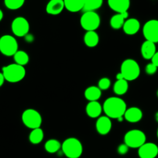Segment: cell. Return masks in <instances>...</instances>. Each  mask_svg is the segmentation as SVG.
Returning a JSON list of instances; mask_svg holds the SVG:
<instances>
[{
  "label": "cell",
  "instance_id": "cell-1",
  "mask_svg": "<svg viewBox=\"0 0 158 158\" xmlns=\"http://www.w3.org/2000/svg\"><path fill=\"white\" fill-rule=\"evenodd\" d=\"M102 109L106 116L118 119L120 117H123L127 108L125 101L122 98L118 97H109L105 101Z\"/></svg>",
  "mask_w": 158,
  "mask_h": 158
},
{
  "label": "cell",
  "instance_id": "cell-2",
  "mask_svg": "<svg viewBox=\"0 0 158 158\" xmlns=\"http://www.w3.org/2000/svg\"><path fill=\"white\" fill-rule=\"evenodd\" d=\"M61 150L68 158H79L83 153V146L78 139L70 137L61 144Z\"/></svg>",
  "mask_w": 158,
  "mask_h": 158
},
{
  "label": "cell",
  "instance_id": "cell-3",
  "mask_svg": "<svg viewBox=\"0 0 158 158\" xmlns=\"http://www.w3.org/2000/svg\"><path fill=\"white\" fill-rule=\"evenodd\" d=\"M2 74L6 81L10 83H16L22 81L26 76V69L24 66L11 64L2 68Z\"/></svg>",
  "mask_w": 158,
  "mask_h": 158
},
{
  "label": "cell",
  "instance_id": "cell-4",
  "mask_svg": "<svg viewBox=\"0 0 158 158\" xmlns=\"http://www.w3.org/2000/svg\"><path fill=\"white\" fill-rule=\"evenodd\" d=\"M120 73L127 81H134L140 74L139 64L133 59H126L121 64Z\"/></svg>",
  "mask_w": 158,
  "mask_h": 158
},
{
  "label": "cell",
  "instance_id": "cell-5",
  "mask_svg": "<svg viewBox=\"0 0 158 158\" xmlns=\"http://www.w3.org/2000/svg\"><path fill=\"white\" fill-rule=\"evenodd\" d=\"M23 123L29 129L40 128L42 124V116L36 109H27L22 114Z\"/></svg>",
  "mask_w": 158,
  "mask_h": 158
},
{
  "label": "cell",
  "instance_id": "cell-6",
  "mask_svg": "<svg viewBox=\"0 0 158 158\" xmlns=\"http://www.w3.org/2000/svg\"><path fill=\"white\" fill-rule=\"evenodd\" d=\"M80 23L86 31H93L99 27L101 19L99 15L95 11L84 12L80 19Z\"/></svg>",
  "mask_w": 158,
  "mask_h": 158
},
{
  "label": "cell",
  "instance_id": "cell-7",
  "mask_svg": "<svg viewBox=\"0 0 158 158\" xmlns=\"http://www.w3.org/2000/svg\"><path fill=\"white\" fill-rule=\"evenodd\" d=\"M18 45L16 38L11 35H3L0 37V52L7 57L13 56L18 51Z\"/></svg>",
  "mask_w": 158,
  "mask_h": 158
},
{
  "label": "cell",
  "instance_id": "cell-8",
  "mask_svg": "<svg viewBox=\"0 0 158 158\" xmlns=\"http://www.w3.org/2000/svg\"><path fill=\"white\" fill-rule=\"evenodd\" d=\"M147 141L145 133L139 130H132L124 136V143L130 148H139Z\"/></svg>",
  "mask_w": 158,
  "mask_h": 158
},
{
  "label": "cell",
  "instance_id": "cell-9",
  "mask_svg": "<svg viewBox=\"0 0 158 158\" xmlns=\"http://www.w3.org/2000/svg\"><path fill=\"white\" fill-rule=\"evenodd\" d=\"M11 29L15 36L23 37L29 33L30 23L26 18L23 16H18L15 18L12 22Z\"/></svg>",
  "mask_w": 158,
  "mask_h": 158
},
{
  "label": "cell",
  "instance_id": "cell-10",
  "mask_svg": "<svg viewBox=\"0 0 158 158\" xmlns=\"http://www.w3.org/2000/svg\"><path fill=\"white\" fill-rule=\"evenodd\" d=\"M143 34L146 40L158 43V20L150 19L144 24L143 27Z\"/></svg>",
  "mask_w": 158,
  "mask_h": 158
},
{
  "label": "cell",
  "instance_id": "cell-11",
  "mask_svg": "<svg viewBox=\"0 0 158 158\" xmlns=\"http://www.w3.org/2000/svg\"><path fill=\"white\" fill-rule=\"evenodd\" d=\"M139 158H156L158 155V147L153 143H147L138 148Z\"/></svg>",
  "mask_w": 158,
  "mask_h": 158
},
{
  "label": "cell",
  "instance_id": "cell-12",
  "mask_svg": "<svg viewBox=\"0 0 158 158\" xmlns=\"http://www.w3.org/2000/svg\"><path fill=\"white\" fill-rule=\"evenodd\" d=\"M112 124L111 118L106 115L98 117L95 123V129L97 132L102 136L107 135L112 130Z\"/></svg>",
  "mask_w": 158,
  "mask_h": 158
},
{
  "label": "cell",
  "instance_id": "cell-13",
  "mask_svg": "<svg viewBox=\"0 0 158 158\" xmlns=\"http://www.w3.org/2000/svg\"><path fill=\"white\" fill-rule=\"evenodd\" d=\"M108 5L115 13H122L128 11L130 6V0H108Z\"/></svg>",
  "mask_w": 158,
  "mask_h": 158
},
{
  "label": "cell",
  "instance_id": "cell-14",
  "mask_svg": "<svg viewBox=\"0 0 158 158\" xmlns=\"http://www.w3.org/2000/svg\"><path fill=\"white\" fill-rule=\"evenodd\" d=\"M123 117L126 120L131 123L139 122L143 118V112L138 107H130L127 109Z\"/></svg>",
  "mask_w": 158,
  "mask_h": 158
},
{
  "label": "cell",
  "instance_id": "cell-15",
  "mask_svg": "<svg viewBox=\"0 0 158 158\" xmlns=\"http://www.w3.org/2000/svg\"><path fill=\"white\" fill-rule=\"evenodd\" d=\"M64 8V0H50L46 6V12L48 14L56 16L61 13Z\"/></svg>",
  "mask_w": 158,
  "mask_h": 158
},
{
  "label": "cell",
  "instance_id": "cell-16",
  "mask_svg": "<svg viewBox=\"0 0 158 158\" xmlns=\"http://www.w3.org/2000/svg\"><path fill=\"white\" fill-rule=\"evenodd\" d=\"M140 29V23L135 18L127 19L123 27L124 33L127 35H134L138 33Z\"/></svg>",
  "mask_w": 158,
  "mask_h": 158
},
{
  "label": "cell",
  "instance_id": "cell-17",
  "mask_svg": "<svg viewBox=\"0 0 158 158\" xmlns=\"http://www.w3.org/2000/svg\"><path fill=\"white\" fill-rule=\"evenodd\" d=\"M102 110V106L98 101L89 102L85 108V112L88 116L92 118H98L101 115Z\"/></svg>",
  "mask_w": 158,
  "mask_h": 158
},
{
  "label": "cell",
  "instance_id": "cell-18",
  "mask_svg": "<svg viewBox=\"0 0 158 158\" xmlns=\"http://www.w3.org/2000/svg\"><path fill=\"white\" fill-rule=\"evenodd\" d=\"M156 52L155 43L149 40H145L141 46V54L146 60H151Z\"/></svg>",
  "mask_w": 158,
  "mask_h": 158
},
{
  "label": "cell",
  "instance_id": "cell-19",
  "mask_svg": "<svg viewBox=\"0 0 158 158\" xmlns=\"http://www.w3.org/2000/svg\"><path fill=\"white\" fill-rule=\"evenodd\" d=\"M129 16L128 12H124L122 13H116L115 15L112 16L110 19V23L111 27L114 30H119V29L123 28L124 25V23L127 20V18Z\"/></svg>",
  "mask_w": 158,
  "mask_h": 158
},
{
  "label": "cell",
  "instance_id": "cell-20",
  "mask_svg": "<svg viewBox=\"0 0 158 158\" xmlns=\"http://www.w3.org/2000/svg\"><path fill=\"white\" fill-rule=\"evenodd\" d=\"M64 6L71 13H77L83 10L85 0H64Z\"/></svg>",
  "mask_w": 158,
  "mask_h": 158
},
{
  "label": "cell",
  "instance_id": "cell-21",
  "mask_svg": "<svg viewBox=\"0 0 158 158\" xmlns=\"http://www.w3.org/2000/svg\"><path fill=\"white\" fill-rule=\"evenodd\" d=\"M99 42V36L98 33L93 31H87L84 36V43L89 48H95L98 44Z\"/></svg>",
  "mask_w": 158,
  "mask_h": 158
},
{
  "label": "cell",
  "instance_id": "cell-22",
  "mask_svg": "<svg viewBox=\"0 0 158 158\" xmlns=\"http://www.w3.org/2000/svg\"><path fill=\"white\" fill-rule=\"evenodd\" d=\"M102 96V90L98 86H90L85 91V97L89 102L98 101Z\"/></svg>",
  "mask_w": 158,
  "mask_h": 158
},
{
  "label": "cell",
  "instance_id": "cell-23",
  "mask_svg": "<svg viewBox=\"0 0 158 158\" xmlns=\"http://www.w3.org/2000/svg\"><path fill=\"white\" fill-rule=\"evenodd\" d=\"M128 81L125 79L117 80L113 85V92L117 95H123L128 91Z\"/></svg>",
  "mask_w": 158,
  "mask_h": 158
},
{
  "label": "cell",
  "instance_id": "cell-24",
  "mask_svg": "<svg viewBox=\"0 0 158 158\" xmlns=\"http://www.w3.org/2000/svg\"><path fill=\"white\" fill-rule=\"evenodd\" d=\"M44 137V133L43 130L40 127L32 130L29 135V140L33 144H39L43 141Z\"/></svg>",
  "mask_w": 158,
  "mask_h": 158
},
{
  "label": "cell",
  "instance_id": "cell-25",
  "mask_svg": "<svg viewBox=\"0 0 158 158\" xmlns=\"http://www.w3.org/2000/svg\"><path fill=\"white\" fill-rule=\"evenodd\" d=\"M44 148L48 153H55L61 149V144L57 139H51L45 143Z\"/></svg>",
  "mask_w": 158,
  "mask_h": 158
},
{
  "label": "cell",
  "instance_id": "cell-26",
  "mask_svg": "<svg viewBox=\"0 0 158 158\" xmlns=\"http://www.w3.org/2000/svg\"><path fill=\"white\" fill-rule=\"evenodd\" d=\"M103 0H85L83 11H95L102 6Z\"/></svg>",
  "mask_w": 158,
  "mask_h": 158
},
{
  "label": "cell",
  "instance_id": "cell-27",
  "mask_svg": "<svg viewBox=\"0 0 158 158\" xmlns=\"http://www.w3.org/2000/svg\"><path fill=\"white\" fill-rule=\"evenodd\" d=\"M13 57H14L15 63L21 66H25L29 63V60H30L28 54L23 51H18L13 55Z\"/></svg>",
  "mask_w": 158,
  "mask_h": 158
},
{
  "label": "cell",
  "instance_id": "cell-28",
  "mask_svg": "<svg viewBox=\"0 0 158 158\" xmlns=\"http://www.w3.org/2000/svg\"><path fill=\"white\" fill-rule=\"evenodd\" d=\"M4 3L6 8L11 10L20 9L25 3V0H4Z\"/></svg>",
  "mask_w": 158,
  "mask_h": 158
},
{
  "label": "cell",
  "instance_id": "cell-29",
  "mask_svg": "<svg viewBox=\"0 0 158 158\" xmlns=\"http://www.w3.org/2000/svg\"><path fill=\"white\" fill-rule=\"evenodd\" d=\"M111 85L110 79L108 77H102L98 82V87L101 90H107Z\"/></svg>",
  "mask_w": 158,
  "mask_h": 158
},
{
  "label": "cell",
  "instance_id": "cell-30",
  "mask_svg": "<svg viewBox=\"0 0 158 158\" xmlns=\"http://www.w3.org/2000/svg\"><path fill=\"white\" fill-rule=\"evenodd\" d=\"M157 68V67L151 62V63L147 64V66H146L145 68V71L147 74H149V75H153V74H154L156 72Z\"/></svg>",
  "mask_w": 158,
  "mask_h": 158
},
{
  "label": "cell",
  "instance_id": "cell-31",
  "mask_svg": "<svg viewBox=\"0 0 158 158\" xmlns=\"http://www.w3.org/2000/svg\"><path fill=\"white\" fill-rule=\"evenodd\" d=\"M129 148H130V147L124 143H122L118 146V148H117V152L118 153V154L125 155L128 153Z\"/></svg>",
  "mask_w": 158,
  "mask_h": 158
},
{
  "label": "cell",
  "instance_id": "cell-32",
  "mask_svg": "<svg viewBox=\"0 0 158 158\" xmlns=\"http://www.w3.org/2000/svg\"><path fill=\"white\" fill-rule=\"evenodd\" d=\"M151 62L154 64L158 68V51H156V52L155 53L154 55H153V57H152Z\"/></svg>",
  "mask_w": 158,
  "mask_h": 158
},
{
  "label": "cell",
  "instance_id": "cell-33",
  "mask_svg": "<svg viewBox=\"0 0 158 158\" xmlns=\"http://www.w3.org/2000/svg\"><path fill=\"white\" fill-rule=\"evenodd\" d=\"M25 40L27 42V43H31V42L33 41V40H34V37H33V36L32 34H27L25 36Z\"/></svg>",
  "mask_w": 158,
  "mask_h": 158
},
{
  "label": "cell",
  "instance_id": "cell-34",
  "mask_svg": "<svg viewBox=\"0 0 158 158\" xmlns=\"http://www.w3.org/2000/svg\"><path fill=\"white\" fill-rule=\"evenodd\" d=\"M4 81H5V77H4L3 74H2V72H0V87L3 85Z\"/></svg>",
  "mask_w": 158,
  "mask_h": 158
},
{
  "label": "cell",
  "instance_id": "cell-35",
  "mask_svg": "<svg viewBox=\"0 0 158 158\" xmlns=\"http://www.w3.org/2000/svg\"><path fill=\"white\" fill-rule=\"evenodd\" d=\"M115 77H116L117 80H121V79H124L123 76V74H121L120 72H118V74H116V76H115Z\"/></svg>",
  "mask_w": 158,
  "mask_h": 158
},
{
  "label": "cell",
  "instance_id": "cell-36",
  "mask_svg": "<svg viewBox=\"0 0 158 158\" xmlns=\"http://www.w3.org/2000/svg\"><path fill=\"white\" fill-rule=\"evenodd\" d=\"M2 18H3V13H2V10H0V21L2 20Z\"/></svg>",
  "mask_w": 158,
  "mask_h": 158
},
{
  "label": "cell",
  "instance_id": "cell-37",
  "mask_svg": "<svg viewBox=\"0 0 158 158\" xmlns=\"http://www.w3.org/2000/svg\"><path fill=\"white\" fill-rule=\"evenodd\" d=\"M155 120L158 123V112H156L155 114Z\"/></svg>",
  "mask_w": 158,
  "mask_h": 158
},
{
  "label": "cell",
  "instance_id": "cell-38",
  "mask_svg": "<svg viewBox=\"0 0 158 158\" xmlns=\"http://www.w3.org/2000/svg\"><path fill=\"white\" fill-rule=\"evenodd\" d=\"M156 136H157L158 138V129H157V131H156Z\"/></svg>",
  "mask_w": 158,
  "mask_h": 158
},
{
  "label": "cell",
  "instance_id": "cell-39",
  "mask_svg": "<svg viewBox=\"0 0 158 158\" xmlns=\"http://www.w3.org/2000/svg\"><path fill=\"white\" fill-rule=\"evenodd\" d=\"M156 95H157V97H158V90H157V92H156Z\"/></svg>",
  "mask_w": 158,
  "mask_h": 158
}]
</instances>
